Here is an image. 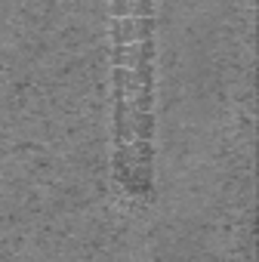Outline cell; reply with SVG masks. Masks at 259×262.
Masks as SVG:
<instances>
[{
  "mask_svg": "<svg viewBox=\"0 0 259 262\" xmlns=\"http://www.w3.org/2000/svg\"><path fill=\"white\" fill-rule=\"evenodd\" d=\"M111 37L114 167L130 191L145 194L155 179V4H114Z\"/></svg>",
  "mask_w": 259,
  "mask_h": 262,
  "instance_id": "obj_1",
  "label": "cell"
}]
</instances>
